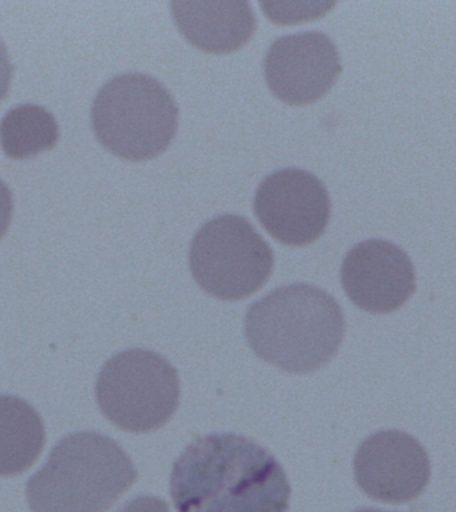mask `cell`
I'll return each mask as SVG.
<instances>
[{"label":"cell","instance_id":"3957f363","mask_svg":"<svg viewBox=\"0 0 456 512\" xmlns=\"http://www.w3.org/2000/svg\"><path fill=\"white\" fill-rule=\"evenodd\" d=\"M138 471L115 440L95 431L64 436L42 470L28 479L31 512H106L136 482Z\"/></svg>","mask_w":456,"mask_h":512},{"label":"cell","instance_id":"7a4b0ae2","mask_svg":"<svg viewBox=\"0 0 456 512\" xmlns=\"http://www.w3.org/2000/svg\"><path fill=\"white\" fill-rule=\"evenodd\" d=\"M346 322L334 296L307 283L271 291L248 307L244 332L264 362L310 374L330 363L342 346Z\"/></svg>","mask_w":456,"mask_h":512},{"label":"cell","instance_id":"2e32d148","mask_svg":"<svg viewBox=\"0 0 456 512\" xmlns=\"http://www.w3.org/2000/svg\"><path fill=\"white\" fill-rule=\"evenodd\" d=\"M12 72H14V66L8 58L7 48L4 46L3 40L0 39V102L6 98L8 90H10Z\"/></svg>","mask_w":456,"mask_h":512},{"label":"cell","instance_id":"30bf717a","mask_svg":"<svg viewBox=\"0 0 456 512\" xmlns=\"http://www.w3.org/2000/svg\"><path fill=\"white\" fill-rule=\"evenodd\" d=\"M340 280L351 302L371 314L399 310L416 290L410 256L383 239L364 240L352 247L344 256Z\"/></svg>","mask_w":456,"mask_h":512},{"label":"cell","instance_id":"4fadbf2b","mask_svg":"<svg viewBox=\"0 0 456 512\" xmlns=\"http://www.w3.org/2000/svg\"><path fill=\"white\" fill-rule=\"evenodd\" d=\"M59 140L54 115L38 104H19L0 123V144L11 159H26L52 150Z\"/></svg>","mask_w":456,"mask_h":512},{"label":"cell","instance_id":"e0dca14e","mask_svg":"<svg viewBox=\"0 0 456 512\" xmlns=\"http://www.w3.org/2000/svg\"><path fill=\"white\" fill-rule=\"evenodd\" d=\"M355 512H390V511L378 510V508H360V510H356Z\"/></svg>","mask_w":456,"mask_h":512},{"label":"cell","instance_id":"52a82bcc","mask_svg":"<svg viewBox=\"0 0 456 512\" xmlns=\"http://www.w3.org/2000/svg\"><path fill=\"white\" fill-rule=\"evenodd\" d=\"M259 223L279 243L302 247L314 243L331 219L326 186L311 172L283 168L264 178L255 192Z\"/></svg>","mask_w":456,"mask_h":512},{"label":"cell","instance_id":"277c9868","mask_svg":"<svg viewBox=\"0 0 456 512\" xmlns=\"http://www.w3.org/2000/svg\"><path fill=\"white\" fill-rule=\"evenodd\" d=\"M96 139L118 158L142 162L162 155L178 131L179 110L167 88L151 76L108 80L91 110Z\"/></svg>","mask_w":456,"mask_h":512},{"label":"cell","instance_id":"8992f818","mask_svg":"<svg viewBox=\"0 0 456 512\" xmlns=\"http://www.w3.org/2000/svg\"><path fill=\"white\" fill-rule=\"evenodd\" d=\"M274 251L246 218L220 215L204 223L190 247V270L208 295L243 300L268 282Z\"/></svg>","mask_w":456,"mask_h":512},{"label":"cell","instance_id":"ba28073f","mask_svg":"<svg viewBox=\"0 0 456 512\" xmlns=\"http://www.w3.org/2000/svg\"><path fill=\"white\" fill-rule=\"evenodd\" d=\"M342 70L338 48L319 31L284 35L271 44L264 58L268 88L290 106H307L322 99Z\"/></svg>","mask_w":456,"mask_h":512},{"label":"cell","instance_id":"9a60e30c","mask_svg":"<svg viewBox=\"0 0 456 512\" xmlns=\"http://www.w3.org/2000/svg\"><path fill=\"white\" fill-rule=\"evenodd\" d=\"M12 211H14L12 192L7 184L0 180V239L6 235L8 228H10Z\"/></svg>","mask_w":456,"mask_h":512},{"label":"cell","instance_id":"6da1fadb","mask_svg":"<svg viewBox=\"0 0 456 512\" xmlns=\"http://www.w3.org/2000/svg\"><path fill=\"white\" fill-rule=\"evenodd\" d=\"M170 492L178 512H287L291 487L282 464L254 440L210 434L176 459Z\"/></svg>","mask_w":456,"mask_h":512},{"label":"cell","instance_id":"7c38bea8","mask_svg":"<svg viewBox=\"0 0 456 512\" xmlns=\"http://www.w3.org/2000/svg\"><path fill=\"white\" fill-rule=\"evenodd\" d=\"M46 443L42 416L26 400L0 395V476H16L36 462Z\"/></svg>","mask_w":456,"mask_h":512},{"label":"cell","instance_id":"5bb4252c","mask_svg":"<svg viewBox=\"0 0 456 512\" xmlns=\"http://www.w3.org/2000/svg\"><path fill=\"white\" fill-rule=\"evenodd\" d=\"M116 512H170L167 503L156 496L140 495L124 504Z\"/></svg>","mask_w":456,"mask_h":512},{"label":"cell","instance_id":"5b68a950","mask_svg":"<svg viewBox=\"0 0 456 512\" xmlns=\"http://www.w3.org/2000/svg\"><path fill=\"white\" fill-rule=\"evenodd\" d=\"M95 395L102 414L120 430L155 431L178 410V371L156 352L122 351L100 370Z\"/></svg>","mask_w":456,"mask_h":512},{"label":"cell","instance_id":"9c48e42d","mask_svg":"<svg viewBox=\"0 0 456 512\" xmlns=\"http://www.w3.org/2000/svg\"><path fill=\"white\" fill-rule=\"evenodd\" d=\"M354 475L360 490L384 503H408L426 490L431 464L418 439L399 430L375 432L356 451Z\"/></svg>","mask_w":456,"mask_h":512},{"label":"cell","instance_id":"8fae6325","mask_svg":"<svg viewBox=\"0 0 456 512\" xmlns=\"http://www.w3.org/2000/svg\"><path fill=\"white\" fill-rule=\"evenodd\" d=\"M180 34L208 54H231L246 46L256 31V16L246 2H172Z\"/></svg>","mask_w":456,"mask_h":512}]
</instances>
